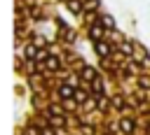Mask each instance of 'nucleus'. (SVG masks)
Here are the masks:
<instances>
[{
	"label": "nucleus",
	"instance_id": "obj_9",
	"mask_svg": "<svg viewBox=\"0 0 150 135\" xmlns=\"http://www.w3.org/2000/svg\"><path fill=\"white\" fill-rule=\"evenodd\" d=\"M49 121H52V126H63V123H66L61 114H52V119H49Z\"/></svg>",
	"mask_w": 150,
	"mask_h": 135
},
{
	"label": "nucleus",
	"instance_id": "obj_13",
	"mask_svg": "<svg viewBox=\"0 0 150 135\" xmlns=\"http://www.w3.org/2000/svg\"><path fill=\"white\" fill-rule=\"evenodd\" d=\"M131 51H134V49H131V44H129V42H124V44H122V54H131Z\"/></svg>",
	"mask_w": 150,
	"mask_h": 135
},
{
	"label": "nucleus",
	"instance_id": "obj_14",
	"mask_svg": "<svg viewBox=\"0 0 150 135\" xmlns=\"http://www.w3.org/2000/svg\"><path fill=\"white\" fill-rule=\"evenodd\" d=\"M33 44H35V47H45V37H35Z\"/></svg>",
	"mask_w": 150,
	"mask_h": 135
},
{
	"label": "nucleus",
	"instance_id": "obj_17",
	"mask_svg": "<svg viewBox=\"0 0 150 135\" xmlns=\"http://www.w3.org/2000/svg\"><path fill=\"white\" fill-rule=\"evenodd\" d=\"M49 112H52V114H61V112H63V109H61V107H59V105H52V107H49Z\"/></svg>",
	"mask_w": 150,
	"mask_h": 135
},
{
	"label": "nucleus",
	"instance_id": "obj_8",
	"mask_svg": "<svg viewBox=\"0 0 150 135\" xmlns=\"http://www.w3.org/2000/svg\"><path fill=\"white\" fill-rule=\"evenodd\" d=\"M26 58H38V51H35V44H28V47H26Z\"/></svg>",
	"mask_w": 150,
	"mask_h": 135
},
{
	"label": "nucleus",
	"instance_id": "obj_16",
	"mask_svg": "<svg viewBox=\"0 0 150 135\" xmlns=\"http://www.w3.org/2000/svg\"><path fill=\"white\" fill-rule=\"evenodd\" d=\"M112 105H115V107H124V105H122V98H120V95H115V98H112Z\"/></svg>",
	"mask_w": 150,
	"mask_h": 135
},
{
	"label": "nucleus",
	"instance_id": "obj_1",
	"mask_svg": "<svg viewBox=\"0 0 150 135\" xmlns=\"http://www.w3.org/2000/svg\"><path fill=\"white\" fill-rule=\"evenodd\" d=\"M59 95H61V98H66V100H68V98H73V95H75V88H73V84H61V88H59Z\"/></svg>",
	"mask_w": 150,
	"mask_h": 135
},
{
	"label": "nucleus",
	"instance_id": "obj_18",
	"mask_svg": "<svg viewBox=\"0 0 150 135\" xmlns=\"http://www.w3.org/2000/svg\"><path fill=\"white\" fill-rule=\"evenodd\" d=\"M82 133H84V135H91L94 128H91V126H82Z\"/></svg>",
	"mask_w": 150,
	"mask_h": 135
},
{
	"label": "nucleus",
	"instance_id": "obj_15",
	"mask_svg": "<svg viewBox=\"0 0 150 135\" xmlns=\"http://www.w3.org/2000/svg\"><path fill=\"white\" fill-rule=\"evenodd\" d=\"M108 107V100L105 98H98V109H105Z\"/></svg>",
	"mask_w": 150,
	"mask_h": 135
},
{
	"label": "nucleus",
	"instance_id": "obj_19",
	"mask_svg": "<svg viewBox=\"0 0 150 135\" xmlns=\"http://www.w3.org/2000/svg\"><path fill=\"white\" fill-rule=\"evenodd\" d=\"M143 65H145V68H150V58H145V61H143Z\"/></svg>",
	"mask_w": 150,
	"mask_h": 135
},
{
	"label": "nucleus",
	"instance_id": "obj_6",
	"mask_svg": "<svg viewBox=\"0 0 150 135\" xmlns=\"http://www.w3.org/2000/svg\"><path fill=\"white\" fill-rule=\"evenodd\" d=\"M120 128H122V133H131L134 130V121L131 119H122L120 121Z\"/></svg>",
	"mask_w": 150,
	"mask_h": 135
},
{
	"label": "nucleus",
	"instance_id": "obj_20",
	"mask_svg": "<svg viewBox=\"0 0 150 135\" xmlns=\"http://www.w3.org/2000/svg\"><path fill=\"white\" fill-rule=\"evenodd\" d=\"M148 133H150V128H148Z\"/></svg>",
	"mask_w": 150,
	"mask_h": 135
},
{
	"label": "nucleus",
	"instance_id": "obj_5",
	"mask_svg": "<svg viewBox=\"0 0 150 135\" xmlns=\"http://www.w3.org/2000/svg\"><path fill=\"white\" fill-rule=\"evenodd\" d=\"M59 65H61V63H59V58H54V56H49V58L45 61V68H47V70H59Z\"/></svg>",
	"mask_w": 150,
	"mask_h": 135
},
{
	"label": "nucleus",
	"instance_id": "obj_10",
	"mask_svg": "<svg viewBox=\"0 0 150 135\" xmlns=\"http://www.w3.org/2000/svg\"><path fill=\"white\" fill-rule=\"evenodd\" d=\"M101 23H103L105 28H115V21H112L110 16H103V19H101Z\"/></svg>",
	"mask_w": 150,
	"mask_h": 135
},
{
	"label": "nucleus",
	"instance_id": "obj_7",
	"mask_svg": "<svg viewBox=\"0 0 150 135\" xmlns=\"http://www.w3.org/2000/svg\"><path fill=\"white\" fill-rule=\"evenodd\" d=\"M82 77H84L87 81H94V79H96V70H94V68H84V70H82Z\"/></svg>",
	"mask_w": 150,
	"mask_h": 135
},
{
	"label": "nucleus",
	"instance_id": "obj_4",
	"mask_svg": "<svg viewBox=\"0 0 150 135\" xmlns=\"http://www.w3.org/2000/svg\"><path fill=\"white\" fill-rule=\"evenodd\" d=\"M66 5H68V9H70L73 14H80V12H82V2H80V0H68Z\"/></svg>",
	"mask_w": 150,
	"mask_h": 135
},
{
	"label": "nucleus",
	"instance_id": "obj_3",
	"mask_svg": "<svg viewBox=\"0 0 150 135\" xmlns=\"http://www.w3.org/2000/svg\"><path fill=\"white\" fill-rule=\"evenodd\" d=\"M96 54H98V56H103V58H105V56H108V54H110V47H108V44H105V42H101V40H98V42H96Z\"/></svg>",
	"mask_w": 150,
	"mask_h": 135
},
{
	"label": "nucleus",
	"instance_id": "obj_2",
	"mask_svg": "<svg viewBox=\"0 0 150 135\" xmlns=\"http://www.w3.org/2000/svg\"><path fill=\"white\" fill-rule=\"evenodd\" d=\"M101 35H103V26H101V23H94V26H91V30H89V37H91L94 42H98V40H101Z\"/></svg>",
	"mask_w": 150,
	"mask_h": 135
},
{
	"label": "nucleus",
	"instance_id": "obj_12",
	"mask_svg": "<svg viewBox=\"0 0 150 135\" xmlns=\"http://www.w3.org/2000/svg\"><path fill=\"white\" fill-rule=\"evenodd\" d=\"M75 100H77V102H84V100H87V93H84V91H75Z\"/></svg>",
	"mask_w": 150,
	"mask_h": 135
},
{
	"label": "nucleus",
	"instance_id": "obj_11",
	"mask_svg": "<svg viewBox=\"0 0 150 135\" xmlns=\"http://www.w3.org/2000/svg\"><path fill=\"white\" fill-rule=\"evenodd\" d=\"M138 84H141V88H150V77H145V74H143V77L138 79Z\"/></svg>",
	"mask_w": 150,
	"mask_h": 135
}]
</instances>
